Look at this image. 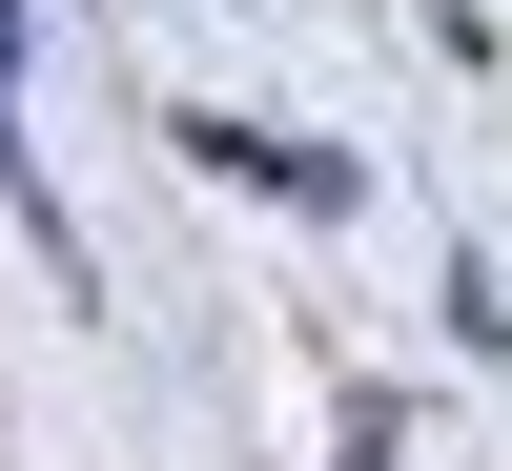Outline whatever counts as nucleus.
<instances>
[{
    "mask_svg": "<svg viewBox=\"0 0 512 471\" xmlns=\"http://www.w3.org/2000/svg\"><path fill=\"white\" fill-rule=\"evenodd\" d=\"M0 185H21V0H0Z\"/></svg>",
    "mask_w": 512,
    "mask_h": 471,
    "instance_id": "nucleus-2",
    "label": "nucleus"
},
{
    "mask_svg": "<svg viewBox=\"0 0 512 471\" xmlns=\"http://www.w3.org/2000/svg\"><path fill=\"white\" fill-rule=\"evenodd\" d=\"M185 164H226L246 205H308V226H328V205H369L349 144H287V123H226V103H185Z\"/></svg>",
    "mask_w": 512,
    "mask_h": 471,
    "instance_id": "nucleus-1",
    "label": "nucleus"
}]
</instances>
